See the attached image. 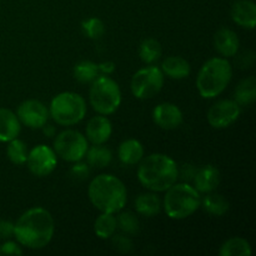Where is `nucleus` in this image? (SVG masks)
<instances>
[{"label":"nucleus","mask_w":256,"mask_h":256,"mask_svg":"<svg viewBox=\"0 0 256 256\" xmlns=\"http://www.w3.org/2000/svg\"><path fill=\"white\" fill-rule=\"evenodd\" d=\"M42 129H44V132H45V135H46V136H54V134H55L54 126L45 124L44 126H42Z\"/></svg>","instance_id":"nucleus-39"},{"label":"nucleus","mask_w":256,"mask_h":256,"mask_svg":"<svg viewBox=\"0 0 256 256\" xmlns=\"http://www.w3.org/2000/svg\"><path fill=\"white\" fill-rule=\"evenodd\" d=\"M232 19L235 24L246 29L256 25V5L252 0H238L232 6Z\"/></svg>","instance_id":"nucleus-17"},{"label":"nucleus","mask_w":256,"mask_h":256,"mask_svg":"<svg viewBox=\"0 0 256 256\" xmlns=\"http://www.w3.org/2000/svg\"><path fill=\"white\" fill-rule=\"evenodd\" d=\"M256 99V79L255 76H249L242 80L235 89V102L242 106L252 105Z\"/></svg>","instance_id":"nucleus-24"},{"label":"nucleus","mask_w":256,"mask_h":256,"mask_svg":"<svg viewBox=\"0 0 256 256\" xmlns=\"http://www.w3.org/2000/svg\"><path fill=\"white\" fill-rule=\"evenodd\" d=\"M214 46L216 52L224 58H232L239 52V36L229 28H222L215 32Z\"/></svg>","instance_id":"nucleus-16"},{"label":"nucleus","mask_w":256,"mask_h":256,"mask_svg":"<svg viewBox=\"0 0 256 256\" xmlns=\"http://www.w3.org/2000/svg\"><path fill=\"white\" fill-rule=\"evenodd\" d=\"M112 126L106 115H98L92 118L86 124V139L92 145L105 144L110 139Z\"/></svg>","instance_id":"nucleus-14"},{"label":"nucleus","mask_w":256,"mask_h":256,"mask_svg":"<svg viewBox=\"0 0 256 256\" xmlns=\"http://www.w3.org/2000/svg\"><path fill=\"white\" fill-rule=\"evenodd\" d=\"M152 120L164 130H174L182 124V112L172 102H162L152 110Z\"/></svg>","instance_id":"nucleus-13"},{"label":"nucleus","mask_w":256,"mask_h":256,"mask_svg":"<svg viewBox=\"0 0 256 256\" xmlns=\"http://www.w3.org/2000/svg\"><path fill=\"white\" fill-rule=\"evenodd\" d=\"M28 145L22 140L15 138L8 142L6 156L12 164L24 165L28 159Z\"/></svg>","instance_id":"nucleus-28"},{"label":"nucleus","mask_w":256,"mask_h":256,"mask_svg":"<svg viewBox=\"0 0 256 256\" xmlns=\"http://www.w3.org/2000/svg\"><path fill=\"white\" fill-rule=\"evenodd\" d=\"M82 32L90 39H99L102 36L105 32V25L99 18H88L82 24Z\"/></svg>","instance_id":"nucleus-31"},{"label":"nucleus","mask_w":256,"mask_h":256,"mask_svg":"<svg viewBox=\"0 0 256 256\" xmlns=\"http://www.w3.org/2000/svg\"><path fill=\"white\" fill-rule=\"evenodd\" d=\"M112 244L116 252L126 254L130 252L132 249V242L126 234H119V235H112Z\"/></svg>","instance_id":"nucleus-32"},{"label":"nucleus","mask_w":256,"mask_h":256,"mask_svg":"<svg viewBox=\"0 0 256 256\" xmlns=\"http://www.w3.org/2000/svg\"><path fill=\"white\" fill-rule=\"evenodd\" d=\"M58 164V155L54 149L44 144L36 145L28 152L26 165L35 176H46L52 174Z\"/></svg>","instance_id":"nucleus-10"},{"label":"nucleus","mask_w":256,"mask_h":256,"mask_svg":"<svg viewBox=\"0 0 256 256\" xmlns=\"http://www.w3.org/2000/svg\"><path fill=\"white\" fill-rule=\"evenodd\" d=\"M116 218L110 212H102L94 222V232L99 239L106 240L116 232Z\"/></svg>","instance_id":"nucleus-25"},{"label":"nucleus","mask_w":256,"mask_h":256,"mask_svg":"<svg viewBox=\"0 0 256 256\" xmlns=\"http://www.w3.org/2000/svg\"><path fill=\"white\" fill-rule=\"evenodd\" d=\"M14 236V222L0 219V240H8Z\"/></svg>","instance_id":"nucleus-37"},{"label":"nucleus","mask_w":256,"mask_h":256,"mask_svg":"<svg viewBox=\"0 0 256 256\" xmlns=\"http://www.w3.org/2000/svg\"><path fill=\"white\" fill-rule=\"evenodd\" d=\"M89 100L90 105L98 114H114L122 104L119 84L108 75H99L94 82H92Z\"/></svg>","instance_id":"nucleus-7"},{"label":"nucleus","mask_w":256,"mask_h":256,"mask_svg":"<svg viewBox=\"0 0 256 256\" xmlns=\"http://www.w3.org/2000/svg\"><path fill=\"white\" fill-rule=\"evenodd\" d=\"M162 45L156 39H152V38L142 40L139 46V56L145 64H152L158 62L162 56Z\"/></svg>","instance_id":"nucleus-27"},{"label":"nucleus","mask_w":256,"mask_h":256,"mask_svg":"<svg viewBox=\"0 0 256 256\" xmlns=\"http://www.w3.org/2000/svg\"><path fill=\"white\" fill-rule=\"evenodd\" d=\"M255 62V52L252 50H248L244 52L242 54H240L236 59V64L239 65V68L242 69H246V68L252 66Z\"/></svg>","instance_id":"nucleus-36"},{"label":"nucleus","mask_w":256,"mask_h":256,"mask_svg":"<svg viewBox=\"0 0 256 256\" xmlns=\"http://www.w3.org/2000/svg\"><path fill=\"white\" fill-rule=\"evenodd\" d=\"M118 228L126 235H134L139 232L140 224L136 215L130 212H124L118 216Z\"/></svg>","instance_id":"nucleus-30"},{"label":"nucleus","mask_w":256,"mask_h":256,"mask_svg":"<svg viewBox=\"0 0 256 256\" xmlns=\"http://www.w3.org/2000/svg\"><path fill=\"white\" fill-rule=\"evenodd\" d=\"M88 145L86 136L76 130H64L55 136L54 152L68 162H82L85 158Z\"/></svg>","instance_id":"nucleus-8"},{"label":"nucleus","mask_w":256,"mask_h":256,"mask_svg":"<svg viewBox=\"0 0 256 256\" xmlns=\"http://www.w3.org/2000/svg\"><path fill=\"white\" fill-rule=\"evenodd\" d=\"M178 165L165 154H150L142 158L138 168L140 184L152 192H165L178 180Z\"/></svg>","instance_id":"nucleus-2"},{"label":"nucleus","mask_w":256,"mask_h":256,"mask_svg":"<svg viewBox=\"0 0 256 256\" xmlns=\"http://www.w3.org/2000/svg\"><path fill=\"white\" fill-rule=\"evenodd\" d=\"M49 115L56 124L72 126L82 122L86 115V102L80 94L64 92L55 95L50 102Z\"/></svg>","instance_id":"nucleus-6"},{"label":"nucleus","mask_w":256,"mask_h":256,"mask_svg":"<svg viewBox=\"0 0 256 256\" xmlns=\"http://www.w3.org/2000/svg\"><path fill=\"white\" fill-rule=\"evenodd\" d=\"M220 180H222V176H220V172L216 166L204 165V166L196 169L192 182H194V188L198 192L208 194V192L216 190V188L220 184Z\"/></svg>","instance_id":"nucleus-15"},{"label":"nucleus","mask_w":256,"mask_h":256,"mask_svg":"<svg viewBox=\"0 0 256 256\" xmlns=\"http://www.w3.org/2000/svg\"><path fill=\"white\" fill-rule=\"evenodd\" d=\"M16 116L22 124L30 129H42L49 119V109L42 102L29 99L18 106Z\"/></svg>","instance_id":"nucleus-12"},{"label":"nucleus","mask_w":256,"mask_h":256,"mask_svg":"<svg viewBox=\"0 0 256 256\" xmlns=\"http://www.w3.org/2000/svg\"><path fill=\"white\" fill-rule=\"evenodd\" d=\"M99 75V66L90 60L78 62L74 66V78L80 82H92Z\"/></svg>","instance_id":"nucleus-29"},{"label":"nucleus","mask_w":256,"mask_h":256,"mask_svg":"<svg viewBox=\"0 0 256 256\" xmlns=\"http://www.w3.org/2000/svg\"><path fill=\"white\" fill-rule=\"evenodd\" d=\"M120 162L124 165H136L144 158V146L136 139H128L120 144L118 150Z\"/></svg>","instance_id":"nucleus-19"},{"label":"nucleus","mask_w":256,"mask_h":256,"mask_svg":"<svg viewBox=\"0 0 256 256\" xmlns=\"http://www.w3.org/2000/svg\"><path fill=\"white\" fill-rule=\"evenodd\" d=\"M22 249L19 242L6 240L0 245V255H22Z\"/></svg>","instance_id":"nucleus-34"},{"label":"nucleus","mask_w":256,"mask_h":256,"mask_svg":"<svg viewBox=\"0 0 256 256\" xmlns=\"http://www.w3.org/2000/svg\"><path fill=\"white\" fill-rule=\"evenodd\" d=\"M55 232L52 215L44 208H32L14 224L16 242L28 249H42L52 242Z\"/></svg>","instance_id":"nucleus-1"},{"label":"nucleus","mask_w":256,"mask_h":256,"mask_svg":"<svg viewBox=\"0 0 256 256\" xmlns=\"http://www.w3.org/2000/svg\"><path fill=\"white\" fill-rule=\"evenodd\" d=\"M200 206H202V209L208 214L214 215V216H222V215L229 212L230 204L226 198L222 196V194H216V192H208L206 196L200 200Z\"/></svg>","instance_id":"nucleus-22"},{"label":"nucleus","mask_w":256,"mask_h":256,"mask_svg":"<svg viewBox=\"0 0 256 256\" xmlns=\"http://www.w3.org/2000/svg\"><path fill=\"white\" fill-rule=\"evenodd\" d=\"M242 114V108L235 100L222 99L208 110V122L215 129H225L234 124Z\"/></svg>","instance_id":"nucleus-11"},{"label":"nucleus","mask_w":256,"mask_h":256,"mask_svg":"<svg viewBox=\"0 0 256 256\" xmlns=\"http://www.w3.org/2000/svg\"><path fill=\"white\" fill-rule=\"evenodd\" d=\"M165 192L162 206L170 219H186L200 208V192L189 182H175Z\"/></svg>","instance_id":"nucleus-5"},{"label":"nucleus","mask_w":256,"mask_h":256,"mask_svg":"<svg viewBox=\"0 0 256 256\" xmlns=\"http://www.w3.org/2000/svg\"><path fill=\"white\" fill-rule=\"evenodd\" d=\"M162 74L166 76L172 78V79H185L190 75V64L186 59L182 56H168L166 59L162 62Z\"/></svg>","instance_id":"nucleus-20"},{"label":"nucleus","mask_w":256,"mask_h":256,"mask_svg":"<svg viewBox=\"0 0 256 256\" xmlns=\"http://www.w3.org/2000/svg\"><path fill=\"white\" fill-rule=\"evenodd\" d=\"M198 168H195L192 164H185L182 165V169H178V179H182V182H192L196 172Z\"/></svg>","instance_id":"nucleus-35"},{"label":"nucleus","mask_w":256,"mask_h":256,"mask_svg":"<svg viewBox=\"0 0 256 256\" xmlns=\"http://www.w3.org/2000/svg\"><path fill=\"white\" fill-rule=\"evenodd\" d=\"M22 122L16 114L6 108H0V142H9L19 136Z\"/></svg>","instance_id":"nucleus-18"},{"label":"nucleus","mask_w":256,"mask_h":256,"mask_svg":"<svg viewBox=\"0 0 256 256\" xmlns=\"http://www.w3.org/2000/svg\"><path fill=\"white\" fill-rule=\"evenodd\" d=\"M90 174V168L89 165L85 164V162H76L72 168H70L69 175L72 180L75 182H84Z\"/></svg>","instance_id":"nucleus-33"},{"label":"nucleus","mask_w":256,"mask_h":256,"mask_svg":"<svg viewBox=\"0 0 256 256\" xmlns=\"http://www.w3.org/2000/svg\"><path fill=\"white\" fill-rule=\"evenodd\" d=\"M162 200L156 194L152 192H145V194H140L135 200V209H136L138 214L142 215V216L152 218L155 216L162 210Z\"/></svg>","instance_id":"nucleus-21"},{"label":"nucleus","mask_w":256,"mask_h":256,"mask_svg":"<svg viewBox=\"0 0 256 256\" xmlns=\"http://www.w3.org/2000/svg\"><path fill=\"white\" fill-rule=\"evenodd\" d=\"M164 74L162 69L155 65L145 66L132 75V92L136 99H150L159 94L164 85Z\"/></svg>","instance_id":"nucleus-9"},{"label":"nucleus","mask_w":256,"mask_h":256,"mask_svg":"<svg viewBox=\"0 0 256 256\" xmlns=\"http://www.w3.org/2000/svg\"><path fill=\"white\" fill-rule=\"evenodd\" d=\"M88 195L92 204L102 212L116 214L126 205L128 192L124 182L110 174L98 175L90 182Z\"/></svg>","instance_id":"nucleus-3"},{"label":"nucleus","mask_w":256,"mask_h":256,"mask_svg":"<svg viewBox=\"0 0 256 256\" xmlns=\"http://www.w3.org/2000/svg\"><path fill=\"white\" fill-rule=\"evenodd\" d=\"M85 156L89 166L102 169L112 162V152L109 148L104 146V144L92 145V148H88Z\"/></svg>","instance_id":"nucleus-23"},{"label":"nucleus","mask_w":256,"mask_h":256,"mask_svg":"<svg viewBox=\"0 0 256 256\" xmlns=\"http://www.w3.org/2000/svg\"><path fill=\"white\" fill-rule=\"evenodd\" d=\"M220 256H250L252 246L249 242L242 238H232L220 246Z\"/></svg>","instance_id":"nucleus-26"},{"label":"nucleus","mask_w":256,"mask_h":256,"mask_svg":"<svg viewBox=\"0 0 256 256\" xmlns=\"http://www.w3.org/2000/svg\"><path fill=\"white\" fill-rule=\"evenodd\" d=\"M98 66H99V72L104 75L112 74L115 70V64L112 62H104L102 64H98Z\"/></svg>","instance_id":"nucleus-38"},{"label":"nucleus","mask_w":256,"mask_h":256,"mask_svg":"<svg viewBox=\"0 0 256 256\" xmlns=\"http://www.w3.org/2000/svg\"><path fill=\"white\" fill-rule=\"evenodd\" d=\"M232 78V66L226 58L209 59L196 78V88L204 99L216 98L228 88Z\"/></svg>","instance_id":"nucleus-4"}]
</instances>
